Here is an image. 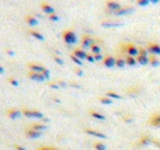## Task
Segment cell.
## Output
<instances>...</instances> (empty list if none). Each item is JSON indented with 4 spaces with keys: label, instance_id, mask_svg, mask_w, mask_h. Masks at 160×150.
Listing matches in <instances>:
<instances>
[{
    "label": "cell",
    "instance_id": "6da1fadb",
    "mask_svg": "<svg viewBox=\"0 0 160 150\" xmlns=\"http://www.w3.org/2000/svg\"><path fill=\"white\" fill-rule=\"evenodd\" d=\"M28 67H30V70L34 72V73H40V74H44L47 80L51 79V72L49 69H47L45 66H42L40 63H28Z\"/></svg>",
    "mask_w": 160,
    "mask_h": 150
},
{
    "label": "cell",
    "instance_id": "7a4b0ae2",
    "mask_svg": "<svg viewBox=\"0 0 160 150\" xmlns=\"http://www.w3.org/2000/svg\"><path fill=\"white\" fill-rule=\"evenodd\" d=\"M63 41L67 44V45H74V44H77V35H76V32L72 31V30H66L63 32Z\"/></svg>",
    "mask_w": 160,
    "mask_h": 150
},
{
    "label": "cell",
    "instance_id": "3957f363",
    "mask_svg": "<svg viewBox=\"0 0 160 150\" xmlns=\"http://www.w3.org/2000/svg\"><path fill=\"white\" fill-rule=\"evenodd\" d=\"M124 53L125 56H134V58H138L139 55V48L136 47L135 44H125L124 45Z\"/></svg>",
    "mask_w": 160,
    "mask_h": 150
},
{
    "label": "cell",
    "instance_id": "277c9868",
    "mask_svg": "<svg viewBox=\"0 0 160 150\" xmlns=\"http://www.w3.org/2000/svg\"><path fill=\"white\" fill-rule=\"evenodd\" d=\"M23 115H25L27 118H32V119H40V121H48V119L44 117V114L40 112V111H35V110H24L23 111Z\"/></svg>",
    "mask_w": 160,
    "mask_h": 150
},
{
    "label": "cell",
    "instance_id": "5b68a950",
    "mask_svg": "<svg viewBox=\"0 0 160 150\" xmlns=\"http://www.w3.org/2000/svg\"><path fill=\"white\" fill-rule=\"evenodd\" d=\"M105 7H107V13L108 14H111L114 16L118 10H120L122 6H121L120 1H117V0H107V4H105Z\"/></svg>",
    "mask_w": 160,
    "mask_h": 150
},
{
    "label": "cell",
    "instance_id": "8992f818",
    "mask_svg": "<svg viewBox=\"0 0 160 150\" xmlns=\"http://www.w3.org/2000/svg\"><path fill=\"white\" fill-rule=\"evenodd\" d=\"M97 42V40H94L93 37H90V35H84L83 38H81V41H80V44H81V47L84 51H90L91 49V47L94 45Z\"/></svg>",
    "mask_w": 160,
    "mask_h": 150
},
{
    "label": "cell",
    "instance_id": "52a82bcc",
    "mask_svg": "<svg viewBox=\"0 0 160 150\" xmlns=\"http://www.w3.org/2000/svg\"><path fill=\"white\" fill-rule=\"evenodd\" d=\"M146 49H147L149 55L160 56V44H156V42H149V44L146 45Z\"/></svg>",
    "mask_w": 160,
    "mask_h": 150
},
{
    "label": "cell",
    "instance_id": "ba28073f",
    "mask_svg": "<svg viewBox=\"0 0 160 150\" xmlns=\"http://www.w3.org/2000/svg\"><path fill=\"white\" fill-rule=\"evenodd\" d=\"M135 11V8L134 7H131V6H122V7L114 14V16H117V17H122V16H128V14H132Z\"/></svg>",
    "mask_w": 160,
    "mask_h": 150
},
{
    "label": "cell",
    "instance_id": "9c48e42d",
    "mask_svg": "<svg viewBox=\"0 0 160 150\" xmlns=\"http://www.w3.org/2000/svg\"><path fill=\"white\" fill-rule=\"evenodd\" d=\"M103 47H104L103 41L97 40V42L91 47V49H90V53H93V55H100V53H103Z\"/></svg>",
    "mask_w": 160,
    "mask_h": 150
},
{
    "label": "cell",
    "instance_id": "30bf717a",
    "mask_svg": "<svg viewBox=\"0 0 160 150\" xmlns=\"http://www.w3.org/2000/svg\"><path fill=\"white\" fill-rule=\"evenodd\" d=\"M115 60H117V58L114 55H107L104 58V60H103V65L105 67L111 69V67H115Z\"/></svg>",
    "mask_w": 160,
    "mask_h": 150
},
{
    "label": "cell",
    "instance_id": "8fae6325",
    "mask_svg": "<svg viewBox=\"0 0 160 150\" xmlns=\"http://www.w3.org/2000/svg\"><path fill=\"white\" fill-rule=\"evenodd\" d=\"M41 10H42L44 14H47V16L55 14V7L51 6V4H48V3H42V4H41Z\"/></svg>",
    "mask_w": 160,
    "mask_h": 150
},
{
    "label": "cell",
    "instance_id": "7c38bea8",
    "mask_svg": "<svg viewBox=\"0 0 160 150\" xmlns=\"http://www.w3.org/2000/svg\"><path fill=\"white\" fill-rule=\"evenodd\" d=\"M87 51H84L83 48H76L74 51H73V55L76 56V58H79L80 60H86V58H87Z\"/></svg>",
    "mask_w": 160,
    "mask_h": 150
},
{
    "label": "cell",
    "instance_id": "4fadbf2b",
    "mask_svg": "<svg viewBox=\"0 0 160 150\" xmlns=\"http://www.w3.org/2000/svg\"><path fill=\"white\" fill-rule=\"evenodd\" d=\"M28 77H30L31 80H34V81H40V83H42V81H45V80H47V77H45L44 74L34 73V72H30V73H28Z\"/></svg>",
    "mask_w": 160,
    "mask_h": 150
},
{
    "label": "cell",
    "instance_id": "5bb4252c",
    "mask_svg": "<svg viewBox=\"0 0 160 150\" xmlns=\"http://www.w3.org/2000/svg\"><path fill=\"white\" fill-rule=\"evenodd\" d=\"M7 115L10 117V119H18L23 115V111L21 110H8Z\"/></svg>",
    "mask_w": 160,
    "mask_h": 150
},
{
    "label": "cell",
    "instance_id": "9a60e30c",
    "mask_svg": "<svg viewBox=\"0 0 160 150\" xmlns=\"http://www.w3.org/2000/svg\"><path fill=\"white\" fill-rule=\"evenodd\" d=\"M149 125H152V126H160V114H154L152 115L150 118H149Z\"/></svg>",
    "mask_w": 160,
    "mask_h": 150
},
{
    "label": "cell",
    "instance_id": "2e32d148",
    "mask_svg": "<svg viewBox=\"0 0 160 150\" xmlns=\"http://www.w3.org/2000/svg\"><path fill=\"white\" fill-rule=\"evenodd\" d=\"M25 21H27V24H28L30 27H37V25L40 24L38 18H37L35 16H27L25 17Z\"/></svg>",
    "mask_w": 160,
    "mask_h": 150
},
{
    "label": "cell",
    "instance_id": "e0dca14e",
    "mask_svg": "<svg viewBox=\"0 0 160 150\" xmlns=\"http://www.w3.org/2000/svg\"><path fill=\"white\" fill-rule=\"evenodd\" d=\"M101 25L107 27V28H110V27H122L124 23H120V21H103Z\"/></svg>",
    "mask_w": 160,
    "mask_h": 150
},
{
    "label": "cell",
    "instance_id": "ac0fdd59",
    "mask_svg": "<svg viewBox=\"0 0 160 150\" xmlns=\"http://www.w3.org/2000/svg\"><path fill=\"white\" fill-rule=\"evenodd\" d=\"M149 56H150V55H149ZM149 56L139 55L138 58H136V62H138V65H142V66H145V65H149Z\"/></svg>",
    "mask_w": 160,
    "mask_h": 150
},
{
    "label": "cell",
    "instance_id": "d6986e66",
    "mask_svg": "<svg viewBox=\"0 0 160 150\" xmlns=\"http://www.w3.org/2000/svg\"><path fill=\"white\" fill-rule=\"evenodd\" d=\"M149 65H150V66H153V67H157V66L160 65L159 58H157V56L150 55V56H149Z\"/></svg>",
    "mask_w": 160,
    "mask_h": 150
},
{
    "label": "cell",
    "instance_id": "ffe728a7",
    "mask_svg": "<svg viewBox=\"0 0 160 150\" xmlns=\"http://www.w3.org/2000/svg\"><path fill=\"white\" fill-rule=\"evenodd\" d=\"M124 58H125V63H127V66H136V65H138L136 58H134V56H124Z\"/></svg>",
    "mask_w": 160,
    "mask_h": 150
},
{
    "label": "cell",
    "instance_id": "44dd1931",
    "mask_svg": "<svg viewBox=\"0 0 160 150\" xmlns=\"http://www.w3.org/2000/svg\"><path fill=\"white\" fill-rule=\"evenodd\" d=\"M42 132H38V131H34V129H30L27 131V136L28 138H32V139H37V138H41Z\"/></svg>",
    "mask_w": 160,
    "mask_h": 150
},
{
    "label": "cell",
    "instance_id": "7402d4cb",
    "mask_svg": "<svg viewBox=\"0 0 160 150\" xmlns=\"http://www.w3.org/2000/svg\"><path fill=\"white\" fill-rule=\"evenodd\" d=\"M30 35H32L34 38H37L38 41H45V37H44L41 32L35 31V30H30Z\"/></svg>",
    "mask_w": 160,
    "mask_h": 150
},
{
    "label": "cell",
    "instance_id": "603a6c76",
    "mask_svg": "<svg viewBox=\"0 0 160 150\" xmlns=\"http://www.w3.org/2000/svg\"><path fill=\"white\" fill-rule=\"evenodd\" d=\"M115 66H117V67H120V69L125 67V66H127V63H125V58L118 56V58H117V60H115Z\"/></svg>",
    "mask_w": 160,
    "mask_h": 150
},
{
    "label": "cell",
    "instance_id": "cb8c5ba5",
    "mask_svg": "<svg viewBox=\"0 0 160 150\" xmlns=\"http://www.w3.org/2000/svg\"><path fill=\"white\" fill-rule=\"evenodd\" d=\"M86 132H87L88 135H91V136H96V138H100V139H105V135H104V133L96 132V131H93V129H87Z\"/></svg>",
    "mask_w": 160,
    "mask_h": 150
},
{
    "label": "cell",
    "instance_id": "d4e9b609",
    "mask_svg": "<svg viewBox=\"0 0 160 150\" xmlns=\"http://www.w3.org/2000/svg\"><path fill=\"white\" fill-rule=\"evenodd\" d=\"M31 129H34V131H38V132H44V131L47 129V126H45V125H42V124H32Z\"/></svg>",
    "mask_w": 160,
    "mask_h": 150
},
{
    "label": "cell",
    "instance_id": "484cf974",
    "mask_svg": "<svg viewBox=\"0 0 160 150\" xmlns=\"http://www.w3.org/2000/svg\"><path fill=\"white\" fill-rule=\"evenodd\" d=\"M90 114H91V117H94L96 119H100V121H104V119H105L104 115H103V114H100V112H97V111H91Z\"/></svg>",
    "mask_w": 160,
    "mask_h": 150
},
{
    "label": "cell",
    "instance_id": "4316f807",
    "mask_svg": "<svg viewBox=\"0 0 160 150\" xmlns=\"http://www.w3.org/2000/svg\"><path fill=\"white\" fill-rule=\"evenodd\" d=\"M54 60H55V63H58L59 66H63V65H65L63 59H62L61 56H58V55H54Z\"/></svg>",
    "mask_w": 160,
    "mask_h": 150
},
{
    "label": "cell",
    "instance_id": "83f0119b",
    "mask_svg": "<svg viewBox=\"0 0 160 150\" xmlns=\"http://www.w3.org/2000/svg\"><path fill=\"white\" fill-rule=\"evenodd\" d=\"M70 59H72L73 62H74V63L77 65V66H83V60H80L79 58H76V56L73 55V53H72V55H70Z\"/></svg>",
    "mask_w": 160,
    "mask_h": 150
},
{
    "label": "cell",
    "instance_id": "f1b7e54d",
    "mask_svg": "<svg viewBox=\"0 0 160 150\" xmlns=\"http://www.w3.org/2000/svg\"><path fill=\"white\" fill-rule=\"evenodd\" d=\"M8 83L10 84H13L14 87H18L20 86V83H18V80L17 79H14V77H8Z\"/></svg>",
    "mask_w": 160,
    "mask_h": 150
},
{
    "label": "cell",
    "instance_id": "f546056e",
    "mask_svg": "<svg viewBox=\"0 0 160 150\" xmlns=\"http://www.w3.org/2000/svg\"><path fill=\"white\" fill-rule=\"evenodd\" d=\"M136 3H138L139 7H145V6L149 4V0H136Z\"/></svg>",
    "mask_w": 160,
    "mask_h": 150
},
{
    "label": "cell",
    "instance_id": "4dcf8cb0",
    "mask_svg": "<svg viewBox=\"0 0 160 150\" xmlns=\"http://www.w3.org/2000/svg\"><path fill=\"white\" fill-rule=\"evenodd\" d=\"M107 97H108V98H121V95L117 94V93H114V91H108V93H107Z\"/></svg>",
    "mask_w": 160,
    "mask_h": 150
},
{
    "label": "cell",
    "instance_id": "1f68e13d",
    "mask_svg": "<svg viewBox=\"0 0 160 150\" xmlns=\"http://www.w3.org/2000/svg\"><path fill=\"white\" fill-rule=\"evenodd\" d=\"M86 60H87V62H90V63H94V62H96V59H94V55L88 52V53H87V58H86Z\"/></svg>",
    "mask_w": 160,
    "mask_h": 150
},
{
    "label": "cell",
    "instance_id": "d6a6232c",
    "mask_svg": "<svg viewBox=\"0 0 160 150\" xmlns=\"http://www.w3.org/2000/svg\"><path fill=\"white\" fill-rule=\"evenodd\" d=\"M100 101H101L103 104H111V103H112L111 98H108L107 95H105V97H101V98H100Z\"/></svg>",
    "mask_w": 160,
    "mask_h": 150
},
{
    "label": "cell",
    "instance_id": "836d02e7",
    "mask_svg": "<svg viewBox=\"0 0 160 150\" xmlns=\"http://www.w3.org/2000/svg\"><path fill=\"white\" fill-rule=\"evenodd\" d=\"M48 20L49 21H59V16L58 14H52V16H48Z\"/></svg>",
    "mask_w": 160,
    "mask_h": 150
},
{
    "label": "cell",
    "instance_id": "e575fe53",
    "mask_svg": "<svg viewBox=\"0 0 160 150\" xmlns=\"http://www.w3.org/2000/svg\"><path fill=\"white\" fill-rule=\"evenodd\" d=\"M105 56L103 53H100V55H94V59H96V62H103L104 60Z\"/></svg>",
    "mask_w": 160,
    "mask_h": 150
},
{
    "label": "cell",
    "instance_id": "d590c367",
    "mask_svg": "<svg viewBox=\"0 0 160 150\" xmlns=\"http://www.w3.org/2000/svg\"><path fill=\"white\" fill-rule=\"evenodd\" d=\"M94 147H96L97 150H105L107 147H105V144H103V143H96L94 144Z\"/></svg>",
    "mask_w": 160,
    "mask_h": 150
},
{
    "label": "cell",
    "instance_id": "8d00e7d4",
    "mask_svg": "<svg viewBox=\"0 0 160 150\" xmlns=\"http://www.w3.org/2000/svg\"><path fill=\"white\" fill-rule=\"evenodd\" d=\"M76 74L81 77V76H83V70H81V69H76Z\"/></svg>",
    "mask_w": 160,
    "mask_h": 150
},
{
    "label": "cell",
    "instance_id": "74e56055",
    "mask_svg": "<svg viewBox=\"0 0 160 150\" xmlns=\"http://www.w3.org/2000/svg\"><path fill=\"white\" fill-rule=\"evenodd\" d=\"M51 87H52V88H59V84H58V83H52V84H51Z\"/></svg>",
    "mask_w": 160,
    "mask_h": 150
},
{
    "label": "cell",
    "instance_id": "f35d334b",
    "mask_svg": "<svg viewBox=\"0 0 160 150\" xmlns=\"http://www.w3.org/2000/svg\"><path fill=\"white\" fill-rule=\"evenodd\" d=\"M38 150H58V149H54V147H41Z\"/></svg>",
    "mask_w": 160,
    "mask_h": 150
},
{
    "label": "cell",
    "instance_id": "ab89813d",
    "mask_svg": "<svg viewBox=\"0 0 160 150\" xmlns=\"http://www.w3.org/2000/svg\"><path fill=\"white\" fill-rule=\"evenodd\" d=\"M149 3H152V4H157V3H160V0H149Z\"/></svg>",
    "mask_w": 160,
    "mask_h": 150
},
{
    "label": "cell",
    "instance_id": "60d3db41",
    "mask_svg": "<svg viewBox=\"0 0 160 150\" xmlns=\"http://www.w3.org/2000/svg\"><path fill=\"white\" fill-rule=\"evenodd\" d=\"M16 149L17 150H27L25 147H23V146H16Z\"/></svg>",
    "mask_w": 160,
    "mask_h": 150
},
{
    "label": "cell",
    "instance_id": "b9f144b4",
    "mask_svg": "<svg viewBox=\"0 0 160 150\" xmlns=\"http://www.w3.org/2000/svg\"><path fill=\"white\" fill-rule=\"evenodd\" d=\"M0 74H4V67L3 66H0Z\"/></svg>",
    "mask_w": 160,
    "mask_h": 150
}]
</instances>
